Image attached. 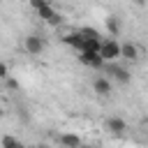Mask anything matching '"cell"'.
Segmentation results:
<instances>
[{
  "label": "cell",
  "mask_w": 148,
  "mask_h": 148,
  "mask_svg": "<svg viewBox=\"0 0 148 148\" xmlns=\"http://www.w3.org/2000/svg\"><path fill=\"white\" fill-rule=\"evenodd\" d=\"M30 7H32V9L37 12V16H39V18H44L49 25H58V23L62 21V18H60V14H58V12H56L46 0H32V2H30Z\"/></svg>",
  "instance_id": "cell-1"
},
{
  "label": "cell",
  "mask_w": 148,
  "mask_h": 148,
  "mask_svg": "<svg viewBox=\"0 0 148 148\" xmlns=\"http://www.w3.org/2000/svg\"><path fill=\"white\" fill-rule=\"evenodd\" d=\"M99 56L104 62H113L116 58H120V42L118 39H102V46H99Z\"/></svg>",
  "instance_id": "cell-2"
},
{
  "label": "cell",
  "mask_w": 148,
  "mask_h": 148,
  "mask_svg": "<svg viewBox=\"0 0 148 148\" xmlns=\"http://www.w3.org/2000/svg\"><path fill=\"white\" fill-rule=\"evenodd\" d=\"M23 46H25V51L30 56H42V51L46 49V39L42 35H28L25 42H23Z\"/></svg>",
  "instance_id": "cell-3"
},
{
  "label": "cell",
  "mask_w": 148,
  "mask_h": 148,
  "mask_svg": "<svg viewBox=\"0 0 148 148\" xmlns=\"http://www.w3.org/2000/svg\"><path fill=\"white\" fill-rule=\"evenodd\" d=\"M92 92H97L99 97H111L113 92V81L109 76H97L92 81Z\"/></svg>",
  "instance_id": "cell-4"
},
{
  "label": "cell",
  "mask_w": 148,
  "mask_h": 148,
  "mask_svg": "<svg viewBox=\"0 0 148 148\" xmlns=\"http://www.w3.org/2000/svg\"><path fill=\"white\" fill-rule=\"evenodd\" d=\"M79 60H81L86 67H92V69H99V67L104 65L102 56H99V53H95V51H83V53L79 56Z\"/></svg>",
  "instance_id": "cell-5"
},
{
  "label": "cell",
  "mask_w": 148,
  "mask_h": 148,
  "mask_svg": "<svg viewBox=\"0 0 148 148\" xmlns=\"http://www.w3.org/2000/svg\"><path fill=\"white\" fill-rule=\"evenodd\" d=\"M62 42H65L69 49H76L79 53L86 49V39H83V35H81V32H67V35L62 37Z\"/></svg>",
  "instance_id": "cell-6"
},
{
  "label": "cell",
  "mask_w": 148,
  "mask_h": 148,
  "mask_svg": "<svg viewBox=\"0 0 148 148\" xmlns=\"http://www.w3.org/2000/svg\"><path fill=\"white\" fill-rule=\"evenodd\" d=\"M120 58L125 60H136L139 58V46L134 42H123L120 44Z\"/></svg>",
  "instance_id": "cell-7"
},
{
  "label": "cell",
  "mask_w": 148,
  "mask_h": 148,
  "mask_svg": "<svg viewBox=\"0 0 148 148\" xmlns=\"http://www.w3.org/2000/svg\"><path fill=\"white\" fill-rule=\"evenodd\" d=\"M109 74H111V81H118V83H127L130 81V72L120 65H109Z\"/></svg>",
  "instance_id": "cell-8"
},
{
  "label": "cell",
  "mask_w": 148,
  "mask_h": 148,
  "mask_svg": "<svg viewBox=\"0 0 148 148\" xmlns=\"http://www.w3.org/2000/svg\"><path fill=\"white\" fill-rule=\"evenodd\" d=\"M106 130L113 132V134H123L127 130V123L123 118H118V116H111V118H106Z\"/></svg>",
  "instance_id": "cell-9"
},
{
  "label": "cell",
  "mask_w": 148,
  "mask_h": 148,
  "mask_svg": "<svg viewBox=\"0 0 148 148\" xmlns=\"http://www.w3.org/2000/svg\"><path fill=\"white\" fill-rule=\"evenodd\" d=\"M60 146H62V148H81L83 143H81L79 134H74V132H67V134H60Z\"/></svg>",
  "instance_id": "cell-10"
},
{
  "label": "cell",
  "mask_w": 148,
  "mask_h": 148,
  "mask_svg": "<svg viewBox=\"0 0 148 148\" xmlns=\"http://www.w3.org/2000/svg\"><path fill=\"white\" fill-rule=\"evenodd\" d=\"M106 30L111 32V39L118 37V32H120V21H118V16H109V18H106Z\"/></svg>",
  "instance_id": "cell-11"
},
{
  "label": "cell",
  "mask_w": 148,
  "mask_h": 148,
  "mask_svg": "<svg viewBox=\"0 0 148 148\" xmlns=\"http://www.w3.org/2000/svg\"><path fill=\"white\" fill-rule=\"evenodd\" d=\"M79 32L83 35V39H102V37H99V32H97L95 28H81Z\"/></svg>",
  "instance_id": "cell-12"
},
{
  "label": "cell",
  "mask_w": 148,
  "mask_h": 148,
  "mask_svg": "<svg viewBox=\"0 0 148 148\" xmlns=\"http://www.w3.org/2000/svg\"><path fill=\"white\" fill-rule=\"evenodd\" d=\"M16 143H18V139H16V136H9V134H7V136H2V141H0V146H2V148H14Z\"/></svg>",
  "instance_id": "cell-13"
},
{
  "label": "cell",
  "mask_w": 148,
  "mask_h": 148,
  "mask_svg": "<svg viewBox=\"0 0 148 148\" xmlns=\"http://www.w3.org/2000/svg\"><path fill=\"white\" fill-rule=\"evenodd\" d=\"M0 79H9V69L5 62H0Z\"/></svg>",
  "instance_id": "cell-14"
},
{
  "label": "cell",
  "mask_w": 148,
  "mask_h": 148,
  "mask_svg": "<svg viewBox=\"0 0 148 148\" xmlns=\"http://www.w3.org/2000/svg\"><path fill=\"white\" fill-rule=\"evenodd\" d=\"M7 88H12V90L18 88V81H16V79H7Z\"/></svg>",
  "instance_id": "cell-15"
},
{
  "label": "cell",
  "mask_w": 148,
  "mask_h": 148,
  "mask_svg": "<svg viewBox=\"0 0 148 148\" xmlns=\"http://www.w3.org/2000/svg\"><path fill=\"white\" fill-rule=\"evenodd\" d=\"M81 148H97V146H90V143H83Z\"/></svg>",
  "instance_id": "cell-16"
},
{
  "label": "cell",
  "mask_w": 148,
  "mask_h": 148,
  "mask_svg": "<svg viewBox=\"0 0 148 148\" xmlns=\"http://www.w3.org/2000/svg\"><path fill=\"white\" fill-rule=\"evenodd\" d=\"M14 148H25V146H23V143H21V141H18V143H16V146H14Z\"/></svg>",
  "instance_id": "cell-17"
},
{
  "label": "cell",
  "mask_w": 148,
  "mask_h": 148,
  "mask_svg": "<svg viewBox=\"0 0 148 148\" xmlns=\"http://www.w3.org/2000/svg\"><path fill=\"white\" fill-rule=\"evenodd\" d=\"M2 116H5V111H2V106H0V118H2Z\"/></svg>",
  "instance_id": "cell-18"
},
{
  "label": "cell",
  "mask_w": 148,
  "mask_h": 148,
  "mask_svg": "<svg viewBox=\"0 0 148 148\" xmlns=\"http://www.w3.org/2000/svg\"><path fill=\"white\" fill-rule=\"evenodd\" d=\"M35 148H49V146H35Z\"/></svg>",
  "instance_id": "cell-19"
}]
</instances>
